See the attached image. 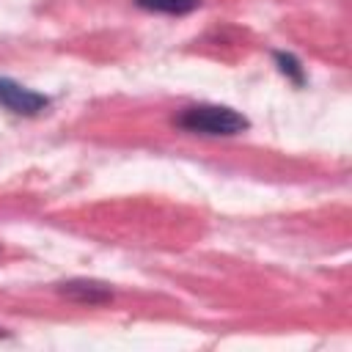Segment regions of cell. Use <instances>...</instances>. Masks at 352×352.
<instances>
[{
  "instance_id": "obj_1",
  "label": "cell",
  "mask_w": 352,
  "mask_h": 352,
  "mask_svg": "<svg viewBox=\"0 0 352 352\" xmlns=\"http://www.w3.org/2000/svg\"><path fill=\"white\" fill-rule=\"evenodd\" d=\"M176 126L192 135H209V138H231L250 126V121L226 104H192L184 107L176 116Z\"/></svg>"
},
{
  "instance_id": "obj_2",
  "label": "cell",
  "mask_w": 352,
  "mask_h": 352,
  "mask_svg": "<svg viewBox=\"0 0 352 352\" xmlns=\"http://www.w3.org/2000/svg\"><path fill=\"white\" fill-rule=\"evenodd\" d=\"M0 107L16 113V116H38L44 107H50V99L44 94H36L25 85H19L11 77H0Z\"/></svg>"
},
{
  "instance_id": "obj_3",
  "label": "cell",
  "mask_w": 352,
  "mask_h": 352,
  "mask_svg": "<svg viewBox=\"0 0 352 352\" xmlns=\"http://www.w3.org/2000/svg\"><path fill=\"white\" fill-rule=\"evenodd\" d=\"M58 292L80 305H104L113 300V289L107 283L99 280H88V278H74V280H63L58 283Z\"/></svg>"
},
{
  "instance_id": "obj_4",
  "label": "cell",
  "mask_w": 352,
  "mask_h": 352,
  "mask_svg": "<svg viewBox=\"0 0 352 352\" xmlns=\"http://www.w3.org/2000/svg\"><path fill=\"white\" fill-rule=\"evenodd\" d=\"M135 6H140L143 11H154V14H190L201 6V0H135Z\"/></svg>"
},
{
  "instance_id": "obj_5",
  "label": "cell",
  "mask_w": 352,
  "mask_h": 352,
  "mask_svg": "<svg viewBox=\"0 0 352 352\" xmlns=\"http://www.w3.org/2000/svg\"><path fill=\"white\" fill-rule=\"evenodd\" d=\"M275 58V63H278V69H280V74H286L294 85H302L305 82V72H302V63L292 55V52H275L272 55Z\"/></svg>"
}]
</instances>
